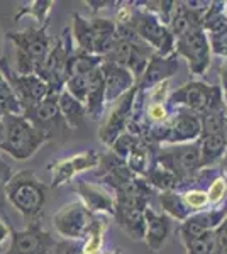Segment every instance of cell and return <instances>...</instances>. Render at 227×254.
Returning a JSON list of instances; mask_svg holds the SVG:
<instances>
[{"mask_svg": "<svg viewBox=\"0 0 227 254\" xmlns=\"http://www.w3.org/2000/svg\"><path fill=\"white\" fill-rule=\"evenodd\" d=\"M56 248L55 239L41 224L26 225L22 231L10 232V248L2 254H49Z\"/></svg>", "mask_w": 227, "mask_h": 254, "instance_id": "obj_13", "label": "cell"}, {"mask_svg": "<svg viewBox=\"0 0 227 254\" xmlns=\"http://www.w3.org/2000/svg\"><path fill=\"white\" fill-rule=\"evenodd\" d=\"M12 176H14L12 168L3 161L2 156H0V208H2V212L5 210V200H7L5 190H7V185H9ZM3 215H5V212H3Z\"/></svg>", "mask_w": 227, "mask_h": 254, "instance_id": "obj_33", "label": "cell"}, {"mask_svg": "<svg viewBox=\"0 0 227 254\" xmlns=\"http://www.w3.org/2000/svg\"><path fill=\"white\" fill-rule=\"evenodd\" d=\"M10 232H12V229L9 227V224H7L3 219H0V254L5 251V249H3V244H5V241L10 237Z\"/></svg>", "mask_w": 227, "mask_h": 254, "instance_id": "obj_39", "label": "cell"}, {"mask_svg": "<svg viewBox=\"0 0 227 254\" xmlns=\"http://www.w3.org/2000/svg\"><path fill=\"white\" fill-rule=\"evenodd\" d=\"M170 104L176 107H187L195 116L226 109L219 87H210L202 81H190L180 87L173 95H170Z\"/></svg>", "mask_w": 227, "mask_h": 254, "instance_id": "obj_5", "label": "cell"}, {"mask_svg": "<svg viewBox=\"0 0 227 254\" xmlns=\"http://www.w3.org/2000/svg\"><path fill=\"white\" fill-rule=\"evenodd\" d=\"M112 254H119V253H112Z\"/></svg>", "mask_w": 227, "mask_h": 254, "instance_id": "obj_45", "label": "cell"}, {"mask_svg": "<svg viewBox=\"0 0 227 254\" xmlns=\"http://www.w3.org/2000/svg\"><path fill=\"white\" fill-rule=\"evenodd\" d=\"M0 58H2V39H0Z\"/></svg>", "mask_w": 227, "mask_h": 254, "instance_id": "obj_44", "label": "cell"}, {"mask_svg": "<svg viewBox=\"0 0 227 254\" xmlns=\"http://www.w3.org/2000/svg\"><path fill=\"white\" fill-rule=\"evenodd\" d=\"M73 36L81 53L95 56H107L117 39V26L109 19H83L73 14Z\"/></svg>", "mask_w": 227, "mask_h": 254, "instance_id": "obj_4", "label": "cell"}, {"mask_svg": "<svg viewBox=\"0 0 227 254\" xmlns=\"http://www.w3.org/2000/svg\"><path fill=\"white\" fill-rule=\"evenodd\" d=\"M48 187L31 170L14 173L5 190V198L26 220V225L43 222Z\"/></svg>", "mask_w": 227, "mask_h": 254, "instance_id": "obj_1", "label": "cell"}, {"mask_svg": "<svg viewBox=\"0 0 227 254\" xmlns=\"http://www.w3.org/2000/svg\"><path fill=\"white\" fill-rule=\"evenodd\" d=\"M15 46V66L20 75H38L53 48V39L48 34V26H31L24 31L7 32Z\"/></svg>", "mask_w": 227, "mask_h": 254, "instance_id": "obj_2", "label": "cell"}, {"mask_svg": "<svg viewBox=\"0 0 227 254\" xmlns=\"http://www.w3.org/2000/svg\"><path fill=\"white\" fill-rule=\"evenodd\" d=\"M146 208L139 207H126V205H115V217L119 224L124 229L126 234H129L131 239L141 241L146 236V217H144Z\"/></svg>", "mask_w": 227, "mask_h": 254, "instance_id": "obj_21", "label": "cell"}, {"mask_svg": "<svg viewBox=\"0 0 227 254\" xmlns=\"http://www.w3.org/2000/svg\"><path fill=\"white\" fill-rule=\"evenodd\" d=\"M144 217H146V244L152 253H159L163 248L164 241L170 232V220L166 215H159L152 212L151 208L144 210Z\"/></svg>", "mask_w": 227, "mask_h": 254, "instance_id": "obj_22", "label": "cell"}, {"mask_svg": "<svg viewBox=\"0 0 227 254\" xmlns=\"http://www.w3.org/2000/svg\"><path fill=\"white\" fill-rule=\"evenodd\" d=\"M3 116H24V109L0 71V117Z\"/></svg>", "mask_w": 227, "mask_h": 254, "instance_id": "obj_27", "label": "cell"}, {"mask_svg": "<svg viewBox=\"0 0 227 254\" xmlns=\"http://www.w3.org/2000/svg\"><path fill=\"white\" fill-rule=\"evenodd\" d=\"M166 117H168V112L163 104L148 105V119H150L151 122H154V124H163V122H166Z\"/></svg>", "mask_w": 227, "mask_h": 254, "instance_id": "obj_36", "label": "cell"}, {"mask_svg": "<svg viewBox=\"0 0 227 254\" xmlns=\"http://www.w3.org/2000/svg\"><path fill=\"white\" fill-rule=\"evenodd\" d=\"M183 244L187 248V254H217L216 231H210L197 239H187Z\"/></svg>", "mask_w": 227, "mask_h": 254, "instance_id": "obj_30", "label": "cell"}, {"mask_svg": "<svg viewBox=\"0 0 227 254\" xmlns=\"http://www.w3.org/2000/svg\"><path fill=\"white\" fill-rule=\"evenodd\" d=\"M224 105H226V114H227V90H226V92H224Z\"/></svg>", "mask_w": 227, "mask_h": 254, "instance_id": "obj_43", "label": "cell"}, {"mask_svg": "<svg viewBox=\"0 0 227 254\" xmlns=\"http://www.w3.org/2000/svg\"><path fill=\"white\" fill-rule=\"evenodd\" d=\"M102 73H104L105 83V104H115L122 95L133 90L138 83L136 76L127 68L119 66L112 61L105 60L102 63Z\"/></svg>", "mask_w": 227, "mask_h": 254, "instance_id": "obj_15", "label": "cell"}, {"mask_svg": "<svg viewBox=\"0 0 227 254\" xmlns=\"http://www.w3.org/2000/svg\"><path fill=\"white\" fill-rule=\"evenodd\" d=\"M136 93H138V88H133L119 98L117 102L114 104L112 110H110L109 117L105 119V122L102 124V129H100V139L102 142L105 144L112 146L114 141L117 139L121 134H124L126 130V126H127V121L131 119V110L134 107V98H136Z\"/></svg>", "mask_w": 227, "mask_h": 254, "instance_id": "obj_14", "label": "cell"}, {"mask_svg": "<svg viewBox=\"0 0 227 254\" xmlns=\"http://www.w3.org/2000/svg\"><path fill=\"white\" fill-rule=\"evenodd\" d=\"M183 198L187 202V205L192 208V210H199V208L205 207L209 203V196L205 191L202 190H188L183 193Z\"/></svg>", "mask_w": 227, "mask_h": 254, "instance_id": "obj_35", "label": "cell"}, {"mask_svg": "<svg viewBox=\"0 0 227 254\" xmlns=\"http://www.w3.org/2000/svg\"><path fill=\"white\" fill-rule=\"evenodd\" d=\"M102 63H104L102 56L88 55V53H81V51L75 53V55H72L68 60L67 76L72 78V76H80V75H86V73H92L93 69L100 68Z\"/></svg>", "mask_w": 227, "mask_h": 254, "instance_id": "obj_25", "label": "cell"}, {"mask_svg": "<svg viewBox=\"0 0 227 254\" xmlns=\"http://www.w3.org/2000/svg\"><path fill=\"white\" fill-rule=\"evenodd\" d=\"M222 168H224V171L227 175V156H224V159H222Z\"/></svg>", "mask_w": 227, "mask_h": 254, "instance_id": "obj_42", "label": "cell"}, {"mask_svg": "<svg viewBox=\"0 0 227 254\" xmlns=\"http://www.w3.org/2000/svg\"><path fill=\"white\" fill-rule=\"evenodd\" d=\"M104 231H105V222L102 219H98L93 231L90 232L88 237H86L83 241V244H81L83 254H100L102 244H104Z\"/></svg>", "mask_w": 227, "mask_h": 254, "instance_id": "obj_31", "label": "cell"}, {"mask_svg": "<svg viewBox=\"0 0 227 254\" xmlns=\"http://www.w3.org/2000/svg\"><path fill=\"white\" fill-rule=\"evenodd\" d=\"M97 222L98 217L92 214L81 200H75V202L61 207L53 217V224H55L58 234L72 241L86 239Z\"/></svg>", "mask_w": 227, "mask_h": 254, "instance_id": "obj_7", "label": "cell"}, {"mask_svg": "<svg viewBox=\"0 0 227 254\" xmlns=\"http://www.w3.org/2000/svg\"><path fill=\"white\" fill-rule=\"evenodd\" d=\"M226 156H227V151H226Z\"/></svg>", "mask_w": 227, "mask_h": 254, "instance_id": "obj_46", "label": "cell"}, {"mask_svg": "<svg viewBox=\"0 0 227 254\" xmlns=\"http://www.w3.org/2000/svg\"><path fill=\"white\" fill-rule=\"evenodd\" d=\"M221 78H222V87H224V90H227V60H226V63L222 64Z\"/></svg>", "mask_w": 227, "mask_h": 254, "instance_id": "obj_40", "label": "cell"}, {"mask_svg": "<svg viewBox=\"0 0 227 254\" xmlns=\"http://www.w3.org/2000/svg\"><path fill=\"white\" fill-rule=\"evenodd\" d=\"M158 163L166 170H170L178 178L180 185L185 182H190V180H193V175L202 170L199 142L161 151L158 156Z\"/></svg>", "mask_w": 227, "mask_h": 254, "instance_id": "obj_9", "label": "cell"}, {"mask_svg": "<svg viewBox=\"0 0 227 254\" xmlns=\"http://www.w3.org/2000/svg\"><path fill=\"white\" fill-rule=\"evenodd\" d=\"M2 141H3V121L0 117V144H2Z\"/></svg>", "mask_w": 227, "mask_h": 254, "instance_id": "obj_41", "label": "cell"}, {"mask_svg": "<svg viewBox=\"0 0 227 254\" xmlns=\"http://www.w3.org/2000/svg\"><path fill=\"white\" fill-rule=\"evenodd\" d=\"M58 254H83V249H81V244L75 243V241H72V243H63L58 246Z\"/></svg>", "mask_w": 227, "mask_h": 254, "instance_id": "obj_38", "label": "cell"}, {"mask_svg": "<svg viewBox=\"0 0 227 254\" xmlns=\"http://www.w3.org/2000/svg\"><path fill=\"white\" fill-rule=\"evenodd\" d=\"M176 69H178V60H176L175 55L170 56L152 55L146 69H144L143 76L136 83V88L144 90V88L156 87V85L163 83L170 76L175 75Z\"/></svg>", "mask_w": 227, "mask_h": 254, "instance_id": "obj_17", "label": "cell"}, {"mask_svg": "<svg viewBox=\"0 0 227 254\" xmlns=\"http://www.w3.org/2000/svg\"><path fill=\"white\" fill-rule=\"evenodd\" d=\"M138 142H139V139L136 136H131L129 132H124L115 139L114 144L110 147H112V153L115 154V156H119L121 159L126 161V159L129 158V154L133 153V149L136 147Z\"/></svg>", "mask_w": 227, "mask_h": 254, "instance_id": "obj_32", "label": "cell"}, {"mask_svg": "<svg viewBox=\"0 0 227 254\" xmlns=\"http://www.w3.org/2000/svg\"><path fill=\"white\" fill-rule=\"evenodd\" d=\"M127 26L133 27L139 39H143L148 46L154 48L161 56H170L175 49V38L170 27L161 22V19L151 10H143L138 15H133Z\"/></svg>", "mask_w": 227, "mask_h": 254, "instance_id": "obj_8", "label": "cell"}, {"mask_svg": "<svg viewBox=\"0 0 227 254\" xmlns=\"http://www.w3.org/2000/svg\"><path fill=\"white\" fill-rule=\"evenodd\" d=\"M0 71L9 81L12 92L15 93L24 110L34 107L43 102L49 93L55 92L49 85L38 75H20L14 69L7 58H0Z\"/></svg>", "mask_w": 227, "mask_h": 254, "instance_id": "obj_6", "label": "cell"}, {"mask_svg": "<svg viewBox=\"0 0 227 254\" xmlns=\"http://www.w3.org/2000/svg\"><path fill=\"white\" fill-rule=\"evenodd\" d=\"M58 97H60V92H51L38 105L24 110V117L36 129L43 130L46 136H49V139L55 137V134H63L68 129L67 122L61 116L60 105H58Z\"/></svg>", "mask_w": 227, "mask_h": 254, "instance_id": "obj_11", "label": "cell"}, {"mask_svg": "<svg viewBox=\"0 0 227 254\" xmlns=\"http://www.w3.org/2000/svg\"><path fill=\"white\" fill-rule=\"evenodd\" d=\"M168 124H170V132H168L166 142L178 144V142L193 141V139L202 136L200 117L192 112H180Z\"/></svg>", "mask_w": 227, "mask_h": 254, "instance_id": "obj_20", "label": "cell"}, {"mask_svg": "<svg viewBox=\"0 0 227 254\" xmlns=\"http://www.w3.org/2000/svg\"><path fill=\"white\" fill-rule=\"evenodd\" d=\"M200 166L202 170L212 166L226 156L227 151V137L226 134H207L200 137Z\"/></svg>", "mask_w": 227, "mask_h": 254, "instance_id": "obj_23", "label": "cell"}, {"mask_svg": "<svg viewBox=\"0 0 227 254\" xmlns=\"http://www.w3.org/2000/svg\"><path fill=\"white\" fill-rule=\"evenodd\" d=\"M217 254H227V219L216 229Z\"/></svg>", "mask_w": 227, "mask_h": 254, "instance_id": "obj_37", "label": "cell"}, {"mask_svg": "<svg viewBox=\"0 0 227 254\" xmlns=\"http://www.w3.org/2000/svg\"><path fill=\"white\" fill-rule=\"evenodd\" d=\"M78 193L81 196V202L85 203L92 214H95V212H109L110 215H115V198L100 185L78 182Z\"/></svg>", "mask_w": 227, "mask_h": 254, "instance_id": "obj_19", "label": "cell"}, {"mask_svg": "<svg viewBox=\"0 0 227 254\" xmlns=\"http://www.w3.org/2000/svg\"><path fill=\"white\" fill-rule=\"evenodd\" d=\"M58 105H60L61 116H63L65 122L68 127L72 129H78V127L83 126L85 117H86V110L85 105L80 100H76L72 93H68L67 90H61L60 97H58Z\"/></svg>", "mask_w": 227, "mask_h": 254, "instance_id": "obj_24", "label": "cell"}, {"mask_svg": "<svg viewBox=\"0 0 227 254\" xmlns=\"http://www.w3.org/2000/svg\"><path fill=\"white\" fill-rule=\"evenodd\" d=\"M159 202L168 214L173 215L178 220H183V222L193 212L192 208L187 205V202H185L183 193H176V191H163L159 196Z\"/></svg>", "mask_w": 227, "mask_h": 254, "instance_id": "obj_26", "label": "cell"}, {"mask_svg": "<svg viewBox=\"0 0 227 254\" xmlns=\"http://www.w3.org/2000/svg\"><path fill=\"white\" fill-rule=\"evenodd\" d=\"M53 5H55V2H51V0H48V2H44V0H36V2H31L26 7H20V10L15 14L14 19L19 20L20 17H24V15H32V17L38 20L39 26H48V14Z\"/></svg>", "mask_w": 227, "mask_h": 254, "instance_id": "obj_29", "label": "cell"}, {"mask_svg": "<svg viewBox=\"0 0 227 254\" xmlns=\"http://www.w3.org/2000/svg\"><path fill=\"white\" fill-rule=\"evenodd\" d=\"M100 163V156L95 151H85L80 154H73L72 158L58 161L53 165V180L51 187H61L67 180L73 178L76 173L95 168Z\"/></svg>", "mask_w": 227, "mask_h": 254, "instance_id": "obj_16", "label": "cell"}, {"mask_svg": "<svg viewBox=\"0 0 227 254\" xmlns=\"http://www.w3.org/2000/svg\"><path fill=\"white\" fill-rule=\"evenodd\" d=\"M148 180H150V183L152 187L161 188L163 191H173V188H176L180 185L178 178H176L170 170H166L164 166H161L159 163L156 166L150 168Z\"/></svg>", "mask_w": 227, "mask_h": 254, "instance_id": "obj_28", "label": "cell"}, {"mask_svg": "<svg viewBox=\"0 0 227 254\" xmlns=\"http://www.w3.org/2000/svg\"><path fill=\"white\" fill-rule=\"evenodd\" d=\"M72 55L73 53L72 48H70V39H67V32H65L53 43V48L49 51L46 61L38 71V76L46 81L55 92H61L65 83H67V66Z\"/></svg>", "mask_w": 227, "mask_h": 254, "instance_id": "obj_12", "label": "cell"}, {"mask_svg": "<svg viewBox=\"0 0 227 254\" xmlns=\"http://www.w3.org/2000/svg\"><path fill=\"white\" fill-rule=\"evenodd\" d=\"M226 191H227V182L224 176H217L216 180L212 182V185H210V190H209V203H212V205H216V203H221L222 198L226 196Z\"/></svg>", "mask_w": 227, "mask_h": 254, "instance_id": "obj_34", "label": "cell"}, {"mask_svg": "<svg viewBox=\"0 0 227 254\" xmlns=\"http://www.w3.org/2000/svg\"><path fill=\"white\" fill-rule=\"evenodd\" d=\"M3 141L0 151L19 161L32 158L41 146L51 141L43 130L36 129L24 116H3Z\"/></svg>", "mask_w": 227, "mask_h": 254, "instance_id": "obj_3", "label": "cell"}, {"mask_svg": "<svg viewBox=\"0 0 227 254\" xmlns=\"http://www.w3.org/2000/svg\"><path fill=\"white\" fill-rule=\"evenodd\" d=\"M175 49L180 56H183L188 61L192 75H204L210 64V53H212L204 27H197L176 39Z\"/></svg>", "mask_w": 227, "mask_h": 254, "instance_id": "obj_10", "label": "cell"}, {"mask_svg": "<svg viewBox=\"0 0 227 254\" xmlns=\"http://www.w3.org/2000/svg\"><path fill=\"white\" fill-rule=\"evenodd\" d=\"M227 219L226 210H209L202 212V214L190 215L180 227L181 239H197V237L207 234L216 229Z\"/></svg>", "mask_w": 227, "mask_h": 254, "instance_id": "obj_18", "label": "cell"}]
</instances>
